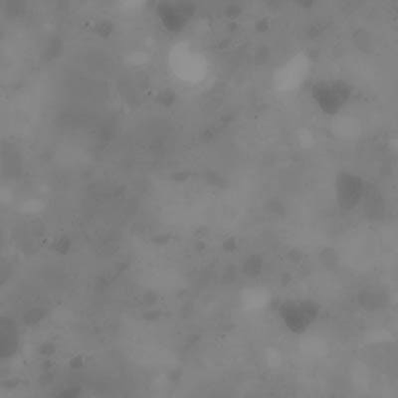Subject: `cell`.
<instances>
[{
    "label": "cell",
    "mask_w": 398,
    "mask_h": 398,
    "mask_svg": "<svg viewBox=\"0 0 398 398\" xmlns=\"http://www.w3.org/2000/svg\"><path fill=\"white\" fill-rule=\"evenodd\" d=\"M364 212L367 219L381 220L385 216V205L383 194L376 187L367 186L362 200Z\"/></svg>",
    "instance_id": "cell-5"
},
{
    "label": "cell",
    "mask_w": 398,
    "mask_h": 398,
    "mask_svg": "<svg viewBox=\"0 0 398 398\" xmlns=\"http://www.w3.org/2000/svg\"><path fill=\"white\" fill-rule=\"evenodd\" d=\"M320 260L322 262L323 266L327 269H334L339 264V256L337 252L332 248H325L320 252Z\"/></svg>",
    "instance_id": "cell-8"
},
{
    "label": "cell",
    "mask_w": 398,
    "mask_h": 398,
    "mask_svg": "<svg viewBox=\"0 0 398 398\" xmlns=\"http://www.w3.org/2000/svg\"><path fill=\"white\" fill-rule=\"evenodd\" d=\"M235 278H236L235 271H234L233 268H229L227 269L226 273L223 274V278H222V280H223L224 283L226 282L233 283V281L235 280Z\"/></svg>",
    "instance_id": "cell-9"
},
{
    "label": "cell",
    "mask_w": 398,
    "mask_h": 398,
    "mask_svg": "<svg viewBox=\"0 0 398 398\" xmlns=\"http://www.w3.org/2000/svg\"><path fill=\"white\" fill-rule=\"evenodd\" d=\"M367 184L362 177L350 172H341L336 179V196L341 209L351 212L362 203Z\"/></svg>",
    "instance_id": "cell-2"
},
{
    "label": "cell",
    "mask_w": 398,
    "mask_h": 398,
    "mask_svg": "<svg viewBox=\"0 0 398 398\" xmlns=\"http://www.w3.org/2000/svg\"><path fill=\"white\" fill-rule=\"evenodd\" d=\"M264 260L258 254H251L243 262L242 272L246 277L257 279L263 272Z\"/></svg>",
    "instance_id": "cell-7"
},
{
    "label": "cell",
    "mask_w": 398,
    "mask_h": 398,
    "mask_svg": "<svg viewBox=\"0 0 398 398\" xmlns=\"http://www.w3.org/2000/svg\"><path fill=\"white\" fill-rule=\"evenodd\" d=\"M320 306L311 300L285 301L279 306V316L283 324L295 334H302L317 320Z\"/></svg>",
    "instance_id": "cell-1"
},
{
    "label": "cell",
    "mask_w": 398,
    "mask_h": 398,
    "mask_svg": "<svg viewBox=\"0 0 398 398\" xmlns=\"http://www.w3.org/2000/svg\"><path fill=\"white\" fill-rule=\"evenodd\" d=\"M18 346L17 327L13 320L0 317V360L11 357Z\"/></svg>",
    "instance_id": "cell-4"
},
{
    "label": "cell",
    "mask_w": 398,
    "mask_h": 398,
    "mask_svg": "<svg viewBox=\"0 0 398 398\" xmlns=\"http://www.w3.org/2000/svg\"><path fill=\"white\" fill-rule=\"evenodd\" d=\"M236 248V241L233 238L227 239L224 242V250L226 251H233Z\"/></svg>",
    "instance_id": "cell-10"
},
{
    "label": "cell",
    "mask_w": 398,
    "mask_h": 398,
    "mask_svg": "<svg viewBox=\"0 0 398 398\" xmlns=\"http://www.w3.org/2000/svg\"><path fill=\"white\" fill-rule=\"evenodd\" d=\"M358 303L367 312H378L388 306V296L381 289H367L358 295Z\"/></svg>",
    "instance_id": "cell-6"
},
{
    "label": "cell",
    "mask_w": 398,
    "mask_h": 398,
    "mask_svg": "<svg viewBox=\"0 0 398 398\" xmlns=\"http://www.w3.org/2000/svg\"><path fill=\"white\" fill-rule=\"evenodd\" d=\"M313 96L327 114H337L348 98V88L338 82H320L313 87Z\"/></svg>",
    "instance_id": "cell-3"
}]
</instances>
